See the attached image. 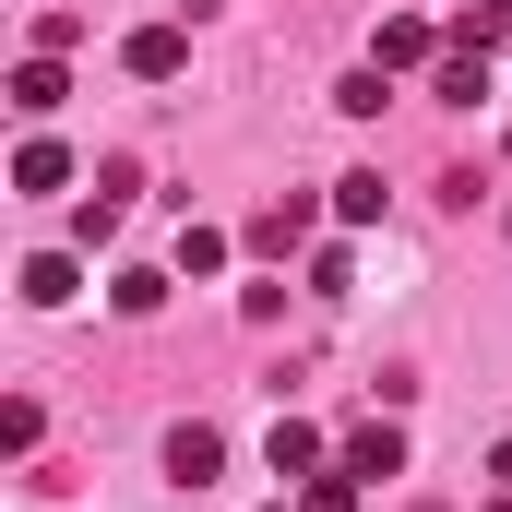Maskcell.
Listing matches in <instances>:
<instances>
[{
    "label": "cell",
    "instance_id": "3",
    "mask_svg": "<svg viewBox=\"0 0 512 512\" xmlns=\"http://www.w3.org/2000/svg\"><path fill=\"white\" fill-rule=\"evenodd\" d=\"M346 477H405V429L393 417H370V429H346V453H334Z\"/></svg>",
    "mask_w": 512,
    "mask_h": 512
},
{
    "label": "cell",
    "instance_id": "8",
    "mask_svg": "<svg viewBox=\"0 0 512 512\" xmlns=\"http://www.w3.org/2000/svg\"><path fill=\"white\" fill-rule=\"evenodd\" d=\"M12 286H24V310H60V298L84 286V262H72V251H36L24 274H12Z\"/></svg>",
    "mask_w": 512,
    "mask_h": 512
},
{
    "label": "cell",
    "instance_id": "6",
    "mask_svg": "<svg viewBox=\"0 0 512 512\" xmlns=\"http://www.w3.org/2000/svg\"><path fill=\"white\" fill-rule=\"evenodd\" d=\"M262 465H274V477H322L334 453H322V429H310V417H274V441H262Z\"/></svg>",
    "mask_w": 512,
    "mask_h": 512
},
{
    "label": "cell",
    "instance_id": "7",
    "mask_svg": "<svg viewBox=\"0 0 512 512\" xmlns=\"http://www.w3.org/2000/svg\"><path fill=\"white\" fill-rule=\"evenodd\" d=\"M429 96H441V108H477V96H489V48H441Z\"/></svg>",
    "mask_w": 512,
    "mask_h": 512
},
{
    "label": "cell",
    "instance_id": "17",
    "mask_svg": "<svg viewBox=\"0 0 512 512\" xmlns=\"http://www.w3.org/2000/svg\"><path fill=\"white\" fill-rule=\"evenodd\" d=\"M489 477H501V489H512V441H501V453H489Z\"/></svg>",
    "mask_w": 512,
    "mask_h": 512
},
{
    "label": "cell",
    "instance_id": "19",
    "mask_svg": "<svg viewBox=\"0 0 512 512\" xmlns=\"http://www.w3.org/2000/svg\"><path fill=\"white\" fill-rule=\"evenodd\" d=\"M501 155H512V143H501Z\"/></svg>",
    "mask_w": 512,
    "mask_h": 512
},
{
    "label": "cell",
    "instance_id": "14",
    "mask_svg": "<svg viewBox=\"0 0 512 512\" xmlns=\"http://www.w3.org/2000/svg\"><path fill=\"white\" fill-rule=\"evenodd\" d=\"M370 477H346V465H322V477H298V512H358Z\"/></svg>",
    "mask_w": 512,
    "mask_h": 512
},
{
    "label": "cell",
    "instance_id": "12",
    "mask_svg": "<svg viewBox=\"0 0 512 512\" xmlns=\"http://www.w3.org/2000/svg\"><path fill=\"white\" fill-rule=\"evenodd\" d=\"M298 239H310V203H298V191H286V203H274V215H251V251H298Z\"/></svg>",
    "mask_w": 512,
    "mask_h": 512
},
{
    "label": "cell",
    "instance_id": "11",
    "mask_svg": "<svg viewBox=\"0 0 512 512\" xmlns=\"http://www.w3.org/2000/svg\"><path fill=\"white\" fill-rule=\"evenodd\" d=\"M334 227H382V167H346L334 179Z\"/></svg>",
    "mask_w": 512,
    "mask_h": 512
},
{
    "label": "cell",
    "instance_id": "9",
    "mask_svg": "<svg viewBox=\"0 0 512 512\" xmlns=\"http://www.w3.org/2000/svg\"><path fill=\"white\" fill-rule=\"evenodd\" d=\"M108 298H120V322H155V310H167V274H155V262H120Z\"/></svg>",
    "mask_w": 512,
    "mask_h": 512
},
{
    "label": "cell",
    "instance_id": "4",
    "mask_svg": "<svg viewBox=\"0 0 512 512\" xmlns=\"http://www.w3.org/2000/svg\"><path fill=\"white\" fill-rule=\"evenodd\" d=\"M60 96H72V72H60L48 48H36V60H12V108H24V120H60Z\"/></svg>",
    "mask_w": 512,
    "mask_h": 512
},
{
    "label": "cell",
    "instance_id": "16",
    "mask_svg": "<svg viewBox=\"0 0 512 512\" xmlns=\"http://www.w3.org/2000/svg\"><path fill=\"white\" fill-rule=\"evenodd\" d=\"M179 274H227V227L191 215V227H179Z\"/></svg>",
    "mask_w": 512,
    "mask_h": 512
},
{
    "label": "cell",
    "instance_id": "10",
    "mask_svg": "<svg viewBox=\"0 0 512 512\" xmlns=\"http://www.w3.org/2000/svg\"><path fill=\"white\" fill-rule=\"evenodd\" d=\"M12 191H72V155H60V143H48V131H36V143H24V155H12Z\"/></svg>",
    "mask_w": 512,
    "mask_h": 512
},
{
    "label": "cell",
    "instance_id": "13",
    "mask_svg": "<svg viewBox=\"0 0 512 512\" xmlns=\"http://www.w3.org/2000/svg\"><path fill=\"white\" fill-rule=\"evenodd\" d=\"M382 96H393V72H382V60H358V72L334 84V108H346V120H382Z\"/></svg>",
    "mask_w": 512,
    "mask_h": 512
},
{
    "label": "cell",
    "instance_id": "1",
    "mask_svg": "<svg viewBox=\"0 0 512 512\" xmlns=\"http://www.w3.org/2000/svg\"><path fill=\"white\" fill-rule=\"evenodd\" d=\"M441 48H453V36H441L429 12H382V36H370L382 72H441Z\"/></svg>",
    "mask_w": 512,
    "mask_h": 512
},
{
    "label": "cell",
    "instance_id": "18",
    "mask_svg": "<svg viewBox=\"0 0 512 512\" xmlns=\"http://www.w3.org/2000/svg\"><path fill=\"white\" fill-rule=\"evenodd\" d=\"M489 512H512V489H489Z\"/></svg>",
    "mask_w": 512,
    "mask_h": 512
},
{
    "label": "cell",
    "instance_id": "2",
    "mask_svg": "<svg viewBox=\"0 0 512 512\" xmlns=\"http://www.w3.org/2000/svg\"><path fill=\"white\" fill-rule=\"evenodd\" d=\"M131 84H179V72H191V36H179V24H131Z\"/></svg>",
    "mask_w": 512,
    "mask_h": 512
},
{
    "label": "cell",
    "instance_id": "5",
    "mask_svg": "<svg viewBox=\"0 0 512 512\" xmlns=\"http://www.w3.org/2000/svg\"><path fill=\"white\" fill-rule=\"evenodd\" d=\"M215 465H227V441H215L203 417H179V429H167V477H179V489H203Z\"/></svg>",
    "mask_w": 512,
    "mask_h": 512
},
{
    "label": "cell",
    "instance_id": "15",
    "mask_svg": "<svg viewBox=\"0 0 512 512\" xmlns=\"http://www.w3.org/2000/svg\"><path fill=\"white\" fill-rule=\"evenodd\" d=\"M512 36V0H465V24H453V48H501Z\"/></svg>",
    "mask_w": 512,
    "mask_h": 512
}]
</instances>
